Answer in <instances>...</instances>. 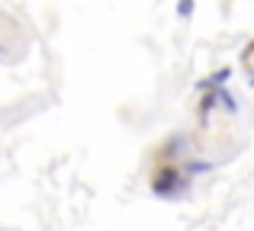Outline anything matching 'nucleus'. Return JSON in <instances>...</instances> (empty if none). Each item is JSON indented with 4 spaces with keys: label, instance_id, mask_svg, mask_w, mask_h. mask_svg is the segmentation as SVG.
<instances>
[{
    "label": "nucleus",
    "instance_id": "f03ea898",
    "mask_svg": "<svg viewBox=\"0 0 254 231\" xmlns=\"http://www.w3.org/2000/svg\"><path fill=\"white\" fill-rule=\"evenodd\" d=\"M238 64H242V71H245V77L254 84V39L248 45L242 48V58H238Z\"/></svg>",
    "mask_w": 254,
    "mask_h": 231
},
{
    "label": "nucleus",
    "instance_id": "f257e3e1",
    "mask_svg": "<svg viewBox=\"0 0 254 231\" xmlns=\"http://www.w3.org/2000/svg\"><path fill=\"white\" fill-rule=\"evenodd\" d=\"M193 170H196V161H193V151L187 148V138H164L161 144L151 154V174H148V186L155 189L158 196H180L193 180Z\"/></svg>",
    "mask_w": 254,
    "mask_h": 231
}]
</instances>
